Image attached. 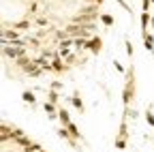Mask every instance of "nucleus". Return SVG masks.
I'll list each match as a JSON object with an SVG mask.
<instances>
[{"instance_id":"4468645a","label":"nucleus","mask_w":154,"mask_h":152,"mask_svg":"<svg viewBox=\"0 0 154 152\" xmlns=\"http://www.w3.org/2000/svg\"><path fill=\"white\" fill-rule=\"evenodd\" d=\"M58 135H60L62 139H69V135H71V131H69V129H60V131H58Z\"/></svg>"},{"instance_id":"f3484780","label":"nucleus","mask_w":154,"mask_h":152,"mask_svg":"<svg viewBox=\"0 0 154 152\" xmlns=\"http://www.w3.org/2000/svg\"><path fill=\"white\" fill-rule=\"evenodd\" d=\"M49 101H51V103H58V92H56V90L49 92Z\"/></svg>"},{"instance_id":"39448f33","label":"nucleus","mask_w":154,"mask_h":152,"mask_svg":"<svg viewBox=\"0 0 154 152\" xmlns=\"http://www.w3.org/2000/svg\"><path fill=\"white\" fill-rule=\"evenodd\" d=\"M51 69H54V71H62V58H60V56H56V58H54Z\"/></svg>"},{"instance_id":"0eeeda50","label":"nucleus","mask_w":154,"mask_h":152,"mask_svg":"<svg viewBox=\"0 0 154 152\" xmlns=\"http://www.w3.org/2000/svg\"><path fill=\"white\" fill-rule=\"evenodd\" d=\"M22 99H24L26 103H34V101H36V97H34V94H32L30 90H26V92L22 94Z\"/></svg>"},{"instance_id":"4be33fe9","label":"nucleus","mask_w":154,"mask_h":152,"mask_svg":"<svg viewBox=\"0 0 154 152\" xmlns=\"http://www.w3.org/2000/svg\"><path fill=\"white\" fill-rule=\"evenodd\" d=\"M38 152H45V150H38Z\"/></svg>"},{"instance_id":"412c9836","label":"nucleus","mask_w":154,"mask_h":152,"mask_svg":"<svg viewBox=\"0 0 154 152\" xmlns=\"http://www.w3.org/2000/svg\"><path fill=\"white\" fill-rule=\"evenodd\" d=\"M118 2H120V5H122L124 9H128V7H126V2H124V0H118Z\"/></svg>"},{"instance_id":"f03ea898","label":"nucleus","mask_w":154,"mask_h":152,"mask_svg":"<svg viewBox=\"0 0 154 152\" xmlns=\"http://www.w3.org/2000/svg\"><path fill=\"white\" fill-rule=\"evenodd\" d=\"M92 54H99L101 51V39H99V36H94V39H90L88 41V45H86Z\"/></svg>"},{"instance_id":"2eb2a0df","label":"nucleus","mask_w":154,"mask_h":152,"mask_svg":"<svg viewBox=\"0 0 154 152\" xmlns=\"http://www.w3.org/2000/svg\"><path fill=\"white\" fill-rule=\"evenodd\" d=\"M15 28H19V30H28V28H30V22H19V24H15Z\"/></svg>"},{"instance_id":"6e6552de","label":"nucleus","mask_w":154,"mask_h":152,"mask_svg":"<svg viewBox=\"0 0 154 152\" xmlns=\"http://www.w3.org/2000/svg\"><path fill=\"white\" fill-rule=\"evenodd\" d=\"M58 118H60V120H62V124H64V126H66V124L71 122V120H69V113H66L64 109H60V111H58Z\"/></svg>"},{"instance_id":"dca6fc26","label":"nucleus","mask_w":154,"mask_h":152,"mask_svg":"<svg viewBox=\"0 0 154 152\" xmlns=\"http://www.w3.org/2000/svg\"><path fill=\"white\" fill-rule=\"evenodd\" d=\"M116 148H118V150H124V148H126V141H124L122 137H120V139H116Z\"/></svg>"},{"instance_id":"f257e3e1","label":"nucleus","mask_w":154,"mask_h":152,"mask_svg":"<svg viewBox=\"0 0 154 152\" xmlns=\"http://www.w3.org/2000/svg\"><path fill=\"white\" fill-rule=\"evenodd\" d=\"M2 51H5V56H9V58H17L19 54H24V49H22V47H19V49L11 47V45H9V41H2Z\"/></svg>"},{"instance_id":"ddd939ff","label":"nucleus","mask_w":154,"mask_h":152,"mask_svg":"<svg viewBox=\"0 0 154 152\" xmlns=\"http://www.w3.org/2000/svg\"><path fill=\"white\" fill-rule=\"evenodd\" d=\"M101 22H103L105 26H113V17H111V15H101Z\"/></svg>"},{"instance_id":"9b49d317","label":"nucleus","mask_w":154,"mask_h":152,"mask_svg":"<svg viewBox=\"0 0 154 152\" xmlns=\"http://www.w3.org/2000/svg\"><path fill=\"white\" fill-rule=\"evenodd\" d=\"M66 129L71 131V137H79V131H77V126H75L73 122H69V124H66Z\"/></svg>"},{"instance_id":"9d476101","label":"nucleus","mask_w":154,"mask_h":152,"mask_svg":"<svg viewBox=\"0 0 154 152\" xmlns=\"http://www.w3.org/2000/svg\"><path fill=\"white\" fill-rule=\"evenodd\" d=\"M43 109L49 113V118H56V113H54V111H56V109H54V103H45V105H43Z\"/></svg>"},{"instance_id":"423d86ee","label":"nucleus","mask_w":154,"mask_h":152,"mask_svg":"<svg viewBox=\"0 0 154 152\" xmlns=\"http://www.w3.org/2000/svg\"><path fill=\"white\" fill-rule=\"evenodd\" d=\"M71 101H73V105H75L77 109H79V111H84V101L79 99V94H75V97H73Z\"/></svg>"},{"instance_id":"1a4fd4ad","label":"nucleus","mask_w":154,"mask_h":152,"mask_svg":"<svg viewBox=\"0 0 154 152\" xmlns=\"http://www.w3.org/2000/svg\"><path fill=\"white\" fill-rule=\"evenodd\" d=\"M9 39H11V41H19V39H17V32H13V30H5V41H9Z\"/></svg>"},{"instance_id":"6ab92c4d","label":"nucleus","mask_w":154,"mask_h":152,"mask_svg":"<svg viewBox=\"0 0 154 152\" xmlns=\"http://www.w3.org/2000/svg\"><path fill=\"white\" fill-rule=\"evenodd\" d=\"M146 120H148V122H150V124H152V126H154V116H152V113H150V111H148V113H146Z\"/></svg>"},{"instance_id":"7ed1b4c3","label":"nucleus","mask_w":154,"mask_h":152,"mask_svg":"<svg viewBox=\"0 0 154 152\" xmlns=\"http://www.w3.org/2000/svg\"><path fill=\"white\" fill-rule=\"evenodd\" d=\"M152 43H154V39H152V34H148V32H143V47H146L148 51H152V47H154Z\"/></svg>"},{"instance_id":"20e7f679","label":"nucleus","mask_w":154,"mask_h":152,"mask_svg":"<svg viewBox=\"0 0 154 152\" xmlns=\"http://www.w3.org/2000/svg\"><path fill=\"white\" fill-rule=\"evenodd\" d=\"M131 94H133V84H131V86L126 84V88H124V97H122L124 105H128V99H131Z\"/></svg>"},{"instance_id":"a211bd4d","label":"nucleus","mask_w":154,"mask_h":152,"mask_svg":"<svg viewBox=\"0 0 154 152\" xmlns=\"http://www.w3.org/2000/svg\"><path fill=\"white\" fill-rule=\"evenodd\" d=\"M126 54L133 56V43H131V41H126Z\"/></svg>"},{"instance_id":"f8f14e48","label":"nucleus","mask_w":154,"mask_h":152,"mask_svg":"<svg viewBox=\"0 0 154 152\" xmlns=\"http://www.w3.org/2000/svg\"><path fill=\"white\" fill-rule=\"evenodd\" d=\"M148 22H150V15H148V11H143V13H141V28H143V30L148 28Z\"/></svg>"},{"instance_id":"aec40b11","label":"nucleus","mask_w":154,"mask_h":152,"mask_svg":"<svg viewBox=\"0 0 154 152\" xmlns=\"http://www.w3.org/2000/svg\"><path fill=\"white\" fill-rule=\"evenodd\" d=\"M141 2H143V11H148V7H150L152 0H141Z\"/></svg>"}]
</instances>
